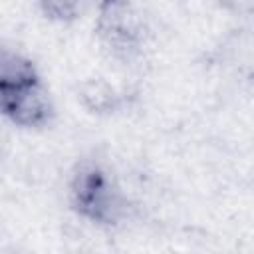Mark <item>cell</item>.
<instances>
[{
  "label": "cell",
  "instance_id": "cell-1",
  "mask_svg": "<svg viewBox=\"0 0 254 254\" xmlns=\"http://www.w3.org/2000/svg\"><path fill=\"white\" fill-rule=\"evenodd\" d=\"M44 93L38 87L32 67L14 58L0 56V109L12 113L14 119L36 123L46 113Z\"/></svg>",
  "mask_w": 254,
  "mask_h": 254
}]
</instances>
